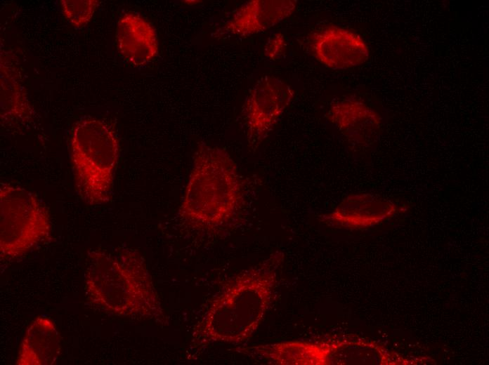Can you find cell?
<instances>
[{"instance_id": "cell-1", "label": "cell", "mask_w": 489, "mask_h": 365, "mask_svg": "<svg viewBox=\"0 0 489 365\" xmlns=\"http://www.w3.org/2000/svg\"><path fill=\"white\" fill-rule=\"evenodd\" d=\"M284 261V253L275 251L226 281L195 326L190 345L203 348L247 342L273 304Z\"/></svg>"}, {"instance_id": "cell-2", "label": "cell", "mask_w": 489, "mask_h": 365, "mask_svg": "<svg viewBox=\"0 0 489 365\" xmlns=\"http://www.w3.org/2000/svg\"><path fill=\"white\" fill-rule=\"evenodd\" d=\"M88 302L112 316L169 324L143 256L135 249L117 254L94 250L84 271Z\"/></svg>"}, {"instance_id": "cell-3", "label": "cell", "mask_w": 489, "mask_h": 365, "mask_svg": "<svg viewBox=\"0 0 489 365\" xmlns=\"http://www.w3.org/2000/svg\"><path fill=\"white\" fill-rule=\"evenodd\" d=\"M243 184L236 163L223 149L200 143L178 215L185 225L203 233L229 227L244 206Z\"/></svg>"}, {"instance_id": "cell-4", "label": "cell", "mask_w": 489, "mask_h": 365, "mask_svg": "<svg viewBox=\"0 0 489 365\" xmlns=\"http://www.w3.org/2000/svg\"><path fill=\"white\" fill-rule=\"evenodd\" d=\"M119 152L115 131L104 121L85 118L75 124L70 155L75 190L85 203L95 206L110 200Z\"/></svg>"}, {"instance_id": "cell-5", "label": "cell", "mask_w": 489, "mask_h": 365, "mask_svg": "<svg viewBox=\"0 0 489 365\" xmlns=\"http://www.w3.org/2000/svg\"><path fill=\"white\" fill-rule=\"evenodd\" d=\"M48 209L29 190L0 185V258L17 259L51 237Z\"/></svg>"}, {"instance_id": "cell-6", "label": "cell", "mask_w": 489, "mask_h": 365, "mask_svg": "<svg viewBox=\"0 0 489 365\" xmlns=\"http://www.w3.org/2000/svg\"><path fill=\"white\" fill-rule=\"evenodd\" d=\"M235 350L273 365L374 364L382 357L377 345L362 340H290Z\"/></svg>"}, {"instance_id": "cell-7", "label": "cell", "mask_w": 489, "mask_h": 365, "mask_svg": "<svg viewBox=\"0 0 489 365\" xmlns=\"http://www.w3.org/2000/svg\"><path fill=\"white\" fill-rule=\"evenodd\" d=\"M294 96L292 86L274 76L266 75L256 81L242 109L250 145L261 142L268 135Z\"/></svg>"}, {"instance_id": "cell-8", "label": "cell", "mask_w": 489, "mask_h": 365, "mask_svg": "<svg viewBox=\"0 0 489 365\" xmlns=\"http://www.w3.org/2000/svg\"><path fill=\"white\" fill-rule=\"evenodd\" d=\"M311 48L318 62L333 69L359 66L370 56L368 46L358 34L333 25L313 33Z\"/></svg>"}, {"instance_id": "cell-9", "label": "cell", "mask_w": 489, "mask_h": 365, "mask_svg": "<svg viewBox=\"0 0 489 365\" xmlns=\"http://www.w3.org/2000/svg\"><path fill=\"white\" fill-rule=\"evenodd\" d=\"M16 59L15 55L1 50L0 117L1 125L8 127L25 126L34 118Z\"/></svg>"}, {"instance_id": "cell-10", "label": "cell", "mask_w": 489, "mask_h": 365, "mask_svg": "<svg viewBox=\"0 0 489 365\" xmlns=\"http://www.w3.org/2000/svg\"><path fill=\"white\" fill-rule=\"evenodd\" d=\"M116 44L122 58L135 67L151 62L158 53L155 29L146 19L135 13H126L119 18Z\"/></svg>"}, {"instance_id": "cell-11", "label": "cell", "mask_w": 489, "mask_h": 365, "mask_svg": "<svg viewBox=\"0 0 489 365\" xmlns=\"http://www.w3.org/2000/svg\"><path fill=\"white\" fill-rule=\"evenodd\" d=\"M327 117L351 142L359 146L371 145L379 132L377 113L355 98H345L332 104Z\"/></svg>"}, {"instance_id": "cell-12", "label": "cell", "mask_w": 489, "mask_h": 365, "mask_svg": "<svg viewBox=\"0 0 489 365\" xmlns=\"http://www.w3.org/2000/svg\"><path fill=\"white\" fill-rule=\"evenodd\" d=\"M296 6L293 0L249 1L235 12L225 29L242 36L261 32L290 16Z\"/></svg>"}, {"instance_id": "cell-13", "label": "cell", "mask_w": 489, "mask_h": 365, "mask_svg": "<svg viewBox=\"0 0 489 365\" xmlns=\"http://www.w3.org/2000/svg\"><path fill=\"white\" fill-rule=\"evenodd\" d=\"M61 338L54 321L38 316L30 324L20 344L15 364L52 365L58 359Z\"/></svg>"}, {"instance_id": "cell-14", "label": "cell", "mask_w": 489, "mask_h": 365, "mask_svg": "<svg viewBox=\"0 0 489 365\" xmlns=\"http://www.w3.org/2000/svg\"><path fill=\"white\" fill-rule=\"evenodd\" d=\"M387 206L369 194H353L344 199L331 213L319 220L330 227L357 230L371 227L386 218Z\"/></svg>"}, {"instance_id": "cell-15", "label": "cell", "mask_w": 489, "mask_h": 365, "mask_svg": "<svg viewBox=\"0 0 489 365\" xmlns=\"http://www.w3.org/2000/svg\"><path fill=\"white\" fill-rule=\"evenodd\" d=\"M60 2L65 18L73 27L79 28L91 21L100 1L61 0Z\"/></svg>"}, {"instance_id": "cell-16", "label": "cell", "mask_w": 489, "mask_h": 365, "mask_svg": "<svg viewBox=\"0 0 489 365\" xmlns=\"http://www.w3.org/2000/svg\"><path fill=\"white\" fill-rule=\"evenodd\" d=\"M286 47L284 35L281 33L275 34L267 42L264 54L270 60H276L284 53Z\"/></svg>"}]
</instances>
